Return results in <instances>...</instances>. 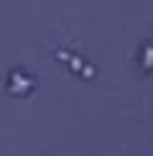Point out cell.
Instances as JSON below:
<instances>
[{"label": "cell", "mask_w": 153, "mask_h": 156, "mask_svg": "<svg viewBox=\"0 0 153 156\" xmlns=\"http://www.w3.org/2000/svg\"><path fill=\"white\" fill-rule=\"evenodd\" d=\"M143 69L153 72V46H151V44L143 49Z\"/></svg>", "instance_id": "2"}, {"label": "cell", "mask_w": 153, "mask_h": 156, "mask_svg": "<svg viewBox=\"0 0 153 156\" xmlns=\"http://www.w3.org/2000/svg\"><path fill=\"white\" fill-rule=\"evenodd\" d=\"M33 87H36V80L28 77V74H23V72H10L8 82H5V90L13 97H28L33 92Z\"/></svg>", "instance_id": "1"}]
</instances>
